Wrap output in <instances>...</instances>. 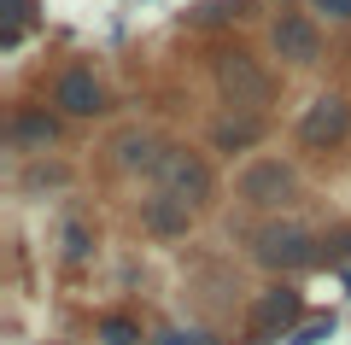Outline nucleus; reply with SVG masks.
I'll use <instances>...</instances> for the list:
<instances>
[{"label": "nucleus", "mask_w": 351, "mask_h": 345, "mask_svg": "<svg viewBox=\"0 0 351 345\" xmlns=\"http://www.w3.org/2000/svg\"><path fill=\"white\" fill-rule=\"evenodd\" d=\"M59 164H29V187H41V182H59Z\"/></svg>", "instance_id": "obj_18"}, {"label": "nucleus", "mask_w": 351, "mask_h": 345, "mask_svg": "<svg viewBox=\"0 0 351 345\" xmlns=\"http://www.w3.org/2000/svg\"><path fill=\"white\" fill-rule=\"evenodd\" d=\"M351 135V106L339 94H322V99H311L304 106V123H299V141L304 147H334V141H346Z\"/></svg>", "instance_id": "obj_5"}, {"label": "nucleus", "mask_w": 351, "mask_h": 345, "mask_svg": "<svg viewBox=\"0 0 351 345\" xmlns=\"http://www.w3.org/2000/svg\"><path fill=\"white\" fill-rule=\"evenodd\" d=\"M293 193H299V176H293V164H281V158H258L246 176H240V199L258 205V211L293 205Z\"/></svg>", "instance_id": "obj_4"}, {"label": "nucleus", "mask_w": 351, "mask_h": 345, "mask_svg": "<svg viewBox=\"0 0 351 345\" xmlns=\"http://www.w3.org/2000/svg\"><path fill=\"white\" fill-rule=\"evenodd\" d=\"M53 106L71 111V117H100V111H106V88L94 82V71H82V64H76V71L59 76V88H53Z\"/></svg>", "instance_id": "obj_7"}, {"label": "nucleus", "mask_w": 351, "mask_h": 345, "mask_svg": "<svg viewBox=\"0 0 351 345\" xmlns=\"http://www.w3.org/2000/svg\"><path fill=\"white\" fill-rule=\"evenodd\" d=\"M258 135H263V111H228V117H217V129H211L217 152H246Z\"/></svg>", "instance_id": "obj_10"}, {"label": "nucleus", "mask_w": 351, "mask_h": 345, "mask_svg": "<svg viewBox=\"0 0 351 345\" xmlns=\"http://www.w3.org/2000/svg\"><path fill=\"white\" fill-rule=\"evenodd\" d=\"M100 340H106V345H141V328H135L129 316H106V322H100Z\"/></svg>", "instance_id": "obj_13"}, {"label": "nucleus", "mask_w": 351, "mask_h": 345, "mask_svg": "<svg viewBox=\"0 0 351 345\" xmlns=\"http://www.w3.org/2000/svg\"><path fill=\"white\" fill-rule=\"evenodd\" d=\"M299 316H304V293H299V287H269V293L258 298V310H252V333H258V340L299 333V328H293Z\"/></svg>", "instance_id": "obj_6"}, {"label": "nucleus", "mask_w": 351, "mask_h": 345, "mask_svg": "<svg viewBox=\"0 0 351 345\" xmlns=\"http://www.w3.org/2000/svg\"><path fill=\"white\" fill-rule=\"evenodd\" d=\"M276 53L293 59V64H316V59H322V36H316L311 18L287 12V18H276Z\"/></svg>", "instance_id": "obj_8"}, {"label": "nucleus", "mask_w": 351, "mask_h": 345, "mask_svg": "<svg viewBox=\"0 0 351 345\" xmlns=\"http://www.w3.org/2000/svg\"><path fill=\"white\" fill-rule=\"evenodd\" d=\"M12 135H18V147H53V141H59V123H53L47 111H18Z\"/></svg>", "instance_id": "obj_11"}, {"label": "nucleus", "mask_w": 351, "mask_h": 345, "mask_svg": "<svg viewBox=\"0 0 351 345\" xmlns=\"http://www.w3.org/2000/svg\"><path fill=\"white\" fill-rule=\"evenodd\" d=\"M152 176L164 182V193L188 199V205H199V199L211 193V170H205V158H199V152H188V147H164L158 164H152Z\"/></svg>", "instance_id": "obj_3"}, {"label": "nucleus", "mask_w": 351, "mask_h": 345, "mask_svg": "<svg viewBox=\"0 0 351 345\" xmlns=\"http://www.w3.org/2000/svg\"><path fill=\"white\" fill-rule=\"evenodd\" d=\"M141 222H147V235H164V240H176V235H188V222H193V205L158 187L152 199H141Z\"/></svg>", "instance_id": "obj_9"}, {"label": "nucleus", "mask_w": 351, "mask_h": 345, "mask_svg": "<svg viewBox=\"0 0 351 345\" xmlns=\"http://www.w3.org/2000/svg\"><path fill=\"white\" fill-rule=\"evenodd\" d=\"M322 340H334V316H316V322H304V328L293 333L287 345H322Z\"/></svg>", "instance_id": "obj_14"}, {"label": "nucleus", "mask_w": 351, "mask_h": 345, "mask_svg": "<svg viewBox=\"0 0 351 345\" xmlns=\"http://www.w3.org/2000/svg\"><path fill=\"white\" fill-rule=\"evenodd\" d=\"M152 345H211L205 333H182V328H170V333H158Z\"/></svg>", "instance_id": "obj_17"}, {"label": "nucleus", "mask_w": 351, "mask_h": 345, "mask_svg": "<svg viewBox=\"0 0 351 345\" xmlns=\"http://www.w3.org/2000/svg\"><path fill=\"white\" fill-rule=\"evenodd\" d=\"M322 258H328V263H346V258H351V228H339V235L328 240V252H322Z\"/></svg>", "instance_id": "obj_16"}, {"label": "nucleus", "mask_w": 351, "mask_h": 345, "mask_svg": "<svg viewBox=\"0 0 351 345\" xmlns=\"http://www.w3.org/2000/svg\"><path fill=\"white\" fill-rule=\"evenodd\" d=\"M117 164H123V170H152V164H158V152L164 147H152L147 135H117Z\"/></svg>", "instance_id": "obj_12"}, {"label": "nucleus", "mask_w": 351, "mask_h": 345, "mask_svg": "<svg viewBox=\"0 0 351 345\" xmlns=\"http://www.w3.org/2000/svg\"><path fill=\"white\" fill-rule=\"evenodd\" d=\"M252 252H258L263 270H311V263H322L316 235L299 228V222H263L258 240H252Z\"/></svg>", "instance_id": "obj_2"}, {"label": "nucleus", "mask_w": 351, "mask_h": 345, "mask_svg": "<svg viewBox=\"0 0 351 345\" xmlns=\"http://www.w3.org/2000/svg\"><path fill=\"white\" fill-rule=\"evenodd\" d=\"M217 88H223V99L234 111H263L276 99V76L252 53H217Z\"/></svg>", "instance_id": "obj_1"}, {"label": "nucleus", "mask_w": 351, "mask_h": 345, "mask_svg": "<svg viewBox=\"0 0 351 345\" xmlns=\"http://www.w3.org/2000/svg\"><path fill=\"white\" fill-rule=\"evenodd\" d=\"M328 18H339V24H351V0H316Z\"/></svg>", "instance_id": "obj_19"}, {"label": "nucleus", "mask_w": 351, "mask_h": 345, "mask_svg": "<svg viewBox=\"0 0 351 345\" xmlns=\"http://www.w3.org/2000/svg\"><path fill=\"white\" fill-rule=\"evenodd\" d=\"M64 258H71V263H82V258H88V228H76V222L64 228Z\"/></svg>", "instance_id": "obj_15"}]
</instances>
